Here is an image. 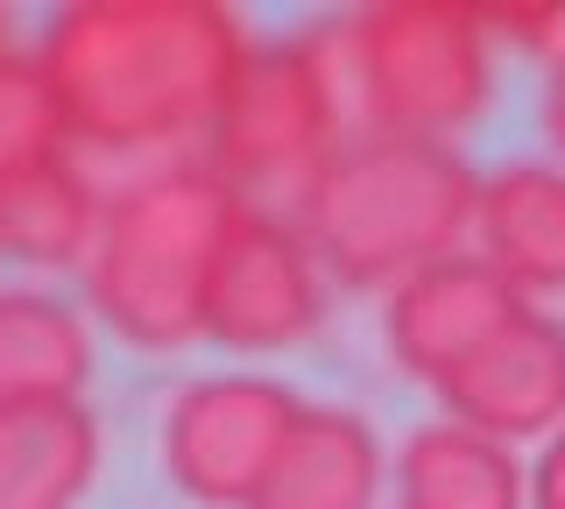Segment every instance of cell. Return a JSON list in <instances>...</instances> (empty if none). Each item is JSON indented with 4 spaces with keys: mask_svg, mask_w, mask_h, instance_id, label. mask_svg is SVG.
<instances>
[{
    "mask_svg": "<svg viewBox=\"0 0 565 509\" xmlns=\"http://www.w3.org/2000/svg\"><path fill=\"white\" fill-rule=\"evenodd\" d=\"M255 36L220 0H78L35 36L71 149L85 163H184L205 149Z\"/></svg>",
    "mask_w": 565,
    "mask_h": 509,
    "instance_id": "cell-1",
    "label": "cell"
},
{
    "mask_svg": "<svg viewBox=\"0 0 565 509\" xmlns=\"http://www.w3.org/2000/svg\"><path fill=\"white\" fill-rule=\"evenodd\" d=\"M241 213L247 199L205 156L120 178L106 191V220L85 262V297L99 326L141 354H177L205 340V290Z\"/></svg>",
    "mask_w": 565,
    "mask_h": 509,
    "instance_id": "cell-2",
    "label": "cell"
},
{
    "mask_svg": "<svg viewBox=\"0 0 565 509\" xmlns=\"http://www.w3.org/2000/svg\"><path fill=\"white\" fill-rule=\"evenodd\" d=\"M473 205H481V178L452 142L367 128L326 163V178L297 205V226L332 284L396 290L403 276L467 248Z\"/></svg>",
    "mask_w": 565,
    "mask_h": 509,
    "instance_id": "cell-3",
    "label": "cell"
},
{
    "mask_svg": "<svg viewBox=\"0 0 565 509\" xmlns=\"http://www.w3.org/2000/svg\"><path fill=\"white\" fill-rule=\"evenodd\" d=\"M347 64L361 135H417L452 142L494 99V57L481 8L459 0H382L347 14Z\"/></svg>",
    "mask_w": 565,
    "mask_h": 509,
    "instance_id": "cell-4",
    "label": "cell"
},
{
    "mask_svg": "<svg viewBox=\"0 0 565 509\" xmlns=\"http://www.w3.org/2000/svg\"><path fill=\"white\" fill-rule=\"evenodd\" d=\"M347 142H353V128L340 114V93H332L318 50L297 29L282 43H255V57H247L241 85L226 93L199 156L255 213L297 220V205L311 199V184L326 178V163Z\"/></svg>",
    "mask_w": 565,
    "mask_h": 509,
    "instance_id": "cell-5",
    "label": "cell"
},
{
    "mask_svg": "<svg viewBox=\"0 0 565 509\" xmlns=\"http://www.w3.org/2000/svg\"><path fill=\"white\" fill-rule=\"evenodd\" d=\"M305 396L276 375H199L163 403V474L199 509H255Z\"/></svg>",
    "mask_w": 565,
    "mask_h": 509,
    "instance_id": "cell-6",
    "label": "cell"
},
{
    "mask_svg": "<svg viewBox=\"0 0 565 509\" xmlns=\"http://www.w3.org/2000/svg\"><path fill=\"white\" fill-rule=\"evenodd\" d=\"M326 326V262L305 226L247 205L205 290V340L226 354H290Z\"/></svg>",
    "mask_w": 565,
    "mask_h": 509,
    "instance_id": "cell-7",
    "label": "cell"
},
{
    "mask_svg": "<svg viewBox=\"0 0 565 509\" xmlns=\"http://www.w3.org/2000/svg\"><path fill=\"white\" fill-rule=\"evenodd\" d=\"M452 425H473L488 438H552L565 425V319L523 305L473 361H459L438 382Z\"/></svg>",
    "mask_w": 565,
    "mask_h": 509,
    "instance_id": "cell-8",
    "label": "cell"
},
{
    "mask_svg": "<svg viewBox=\"0 0 565 509\" xmlns=\"http://www.w3.org/2000/svg\"><path fill=\"white\" fill-rule=\"evenodd\" d=\"M516 311H523V297L509 290L481 255L459 248V255L431 262V269L403 276V284L388 290L382 340H388V354H396L403 375L424 382V390H438V382H446L459 361L481 354Z\"/></svg>",
    "mask_w": 565,
    "mask_h": 509,
    "instance_id": "cell-9",
    "label": "cell"
},
{
    "mask_svg": "<svg viewBox=\"0 0 565 509\" xmlns=\"http://www.w3.org/2000/svg\"><path fill=\"white\" fill-rule=\"evenodd\" d=\"M473 255L523 305L565 297V170L558 163L488 170L481 205H473Z\"/></svg>",
    "mask_w": 565,
    "mask_h": 509,
    "instance_id": "cell-10",
    "label": "cell"
},
{
    "mask_svg": "<svg viewBox=\"0 0 565 509\" xmlns=\"http://www.w3.org/2000/svg\"><path fill=\"white\" fill-rule=\"evenodd\" d=\"M106 220V191L78 149L50 156L0 184V262L29 269H85Z\"/></svg>",
    "mask_w": 565,
    "mask_h": 509,
    "instance_id": "cell-11",
    "label": "cell"
},
{
    "mask_svg": "<svg viewBox=\"0 0 565 509\" xmlns=\"http://www.w3.org/2000/svg\"><path fill=\"white\" fill-rule=\"evenodd\" d=\"M382 438L347 403H305L255 509H375Z\"/></svg>",
    "mask_w": 565,
    "mask_h": 509,
    "instance_id": "cell-12",
    "label": "cell"
},
{
    "mask_svg": "<svg viewBox=\"0 0 565 509\" xmlns=\"http://www.w3.org/2000/svg\"><path fill=\"white\" fill-rule=\"evenodd\" d=\"M99 474V417L71 403L0 411V509H78Z\"/></svg>",
    "mask_w": 565,
    "mask_h": 509,
    "instance_id": "cell-13",
    "label": "cell"
},
{
    "mask_svg": "<svg viewBox=\"0 0 565 509\" xmlns=\"http://www.w3.org/2000/svg\"><path fill=\"white\" fill-rule=\"evenodd\" d=\"M396 502L403 509H530V474L502 438L473 425H417L396 453Z\"/></svg>",
    "mask_w": 565,
    "mask_h": 509,
    "instance_id": "cell-14",
    "label": "cell"
},
{
    "mask_svg": "<svg viewBox=\"0 0 565 509\" xmlns=\"http://www.w3.org/2000/svg\"><path fill=\"white\" fill-rule=\"evenodd\" d=\"M93 382V332L50 290H0V411L71 403Z\"/></svg>",
    "mask_w": 565,
    "mask_h": 509,
    "instance_id": "cell-15",
    "label": "cell"
},
{
    "mask_svg": "<svg viewBox=\"0 0 565 509\" xmlns=\"http://www.w3.org/2000/svg\"><path fill=\"white\" fill-rule=\"evenodd\" d=\"M50 156H71L64 107L50 93L43 64H35V50H14V57H0V184L50 163Z\"/></svg>",
    "mask_w": 565,
    "mask_h": 509,
    "instance_id": "cell-16",
    "label": "cell"
},
{
    "mask_svg": "<svg viewBox=\"0 0 565 509\" xmlns=\"http://www.w3.org/2000/svg\"><path fill=\"white\" fill-rule=\"evenodd\" d=\"M530 509H565V425L544 438L537 467H530Z\"/></svg>",
    "mask_w": 565,
    "mask_h": 509,
    "instance_id": "cell-17",
    "label": "cell"
},
{
    "mask_svg": "<svg viewBox=\"0 0 565 509\" xmlns=\"http://www.w3.org/2000/svg\"><path fill=\"white\" fill-rule=\"evenodd\" d=\"M537 120H544V142H552L558 170H565V64L552 72V85H544V107H537Z\"/></svg>",
    "mask_w": 565,
    "mask_h": 509,
    "instance_id": "cell-18",
    "label": "cell"
},
{
    "mask_svg": "<svg viewBox=\"0 0 565 509\" xmlns=\"http://www.w3.org/2000/svg\"><path fill=\"white\" fill-rule=\"evenodd\" d=\"M14 50H22V43H14V14L0 8V57H14Z\"/></svg>",
    "mask_w": 565,
    "mask_h": 509,
    "instance_id": "cell-19",
    "label": "cell"
}]
</instances>
